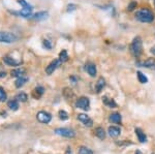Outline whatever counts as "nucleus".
<instances>
[{
  "label": "nucleus",
  "mask_w": 155,
  "mask_h": 154,
  "mask_svg": "<svg viewBox=\"0 0 155 154\" xmlns=\"http://www.w3.org/2000/svg\"><path fill=\"white\" fill-rule=\"evenodd\" d=\"M136 19L143 23H151L154 20V15L148 8H142L136 12Z\"/></svg>",
  "instance_id": "obj_1"
},
{
  "label": "nucleus",
  "mask_w": 155,
  "mask_h": 154,
  "mask_svg": "<svg viewBox=\"0 0 155 154\" xmlns=\"http://www.w3.org/2000/svg\"><path fill=\"white\" fill-rule=\"evenodd\" d=\"M129 50H130V53L134 57H140L142 55V53H143V41H142L141 37L140 36L134 37V41L130 44Z\"/></svg>",
  "instance_id": "obj_2"
},
{
  "label": "nucleus",
  "mask_w": 155,
  "mask_h": 154,
  "mask_svg": "<svg viewBox=\"0 0 155 154\" xmlns=\"http://www.w3.org/2000/svg\"><path fill=\"white\" fill-rule=\"evenodd\" d=\"M17 41V36L11 32H3L0 31V43L12 44Z\"/></svg>",
  "instance_id": "obj_3"
},
{
  "label": "nucleus",
  "mask_w": 155,
  "mask_h": 154,
  "mask_svg": "<svg viewBox=\"0 0 155 154\" xmlns=\"http://www.w3.org/2000/svg\"><path fill=\"white\" fill-rule=\"evenodd\" d=\"M55 133L61 136H65V138L72 139L76 136V133L71 128H65V127H61V128H57L55 129Z\"/></svg>",
  "instance_id": "obj_4"
},
{
  "label": "nucleus",
  "mask_w": 155,
  "mask_h": 154,
  "mask_svg": "<svg viewBox=\"0 0 155 154\" xmlns=\"http://www.w3.org/2000/svg\"><path fill=\"white\" fill-rule=\"evenodd\" d=\"M76 106L78 109H81V110L84 111H88L90 109V100L88 97H85V96H82L77 100L76 103Z\"/></svg>",
  "instance_id": "obj_5"
},
{
  "label": "nucleus",
  "mask_w": 155,
  "mask_h": 154,
  "mask_svg": "<svg viewBox=\"0 0 155 154\" xmlns=\"http://www.w3.org/2000/svg\"><path fill=\"white\" fill-rule=\"evenodd\" d=\"M36 119L39 121L41 123H44V124H48L50 123V121L52 120V116L51 114L48 113L46 111H41L37 113L36 115Z\"/></svg>",
  "instance_id": "obj_6"
},
{
  "label": "nucleus",
  "mask_w": 155,
  "mask_h": 154,
  "mask_svg": "<svg viewBox=\"0 0 155 154\" xmlns=\"http://www.w3.org/2000/svg\"><path fill=\"white\" fill-rule=\"evenodd\" d=\"M63 63L60 59L58 58V59H55V60H53L51 62V63L49 64L48 66H47V68H46V73L48 74H52L54 73L55 70H56L57 68L59 67L61 64Z\"/></svg>",
  "instance_id": "obj_7"
},
{
  "label": "nucleus",
  "mask_w": 155,
  "mask_h": 154,
  "mask_svg": "<svg viewBox=\"0 0 155 154\" xmlns=\"http://www.w3.org/2000/svg\"><path fill=\"white\" fill-rule=\"evenodd\" d=\"M3 62L9 66H18L22 63V59L14 58V57H11V56H4Z\"/></svg>",
  "instance_id": "obj_8"
},
{
  "label": "nucleus",
  "mask_w": 155,
  "mask_h": 154,
  "mask_svg": "<svg viewBox=\"0 0 155 154\" xmlns=\"http://www.w3.org/2000/svg\"><path fill=\"white\" fill-rule=\"evenodd\" d=\"M78 120L81 121V122L83 123L85 126H87V127H91V126L93 125V120H92L89 116H87L86 114H79V115H78Z\"/></svg>",
  "instance_id": "obj_9"
},
{
  "label": "nucleus",
  "mask_w": 155,
  "mask_h": 154,
  "mask_svg": "<svg viewBox=\"0 0 155 154\" xmlns=\"http://www.w3.org/2000/svg\"><path fill=\"white\" fill-rule=\"evenodd\" d=\"M32 9H33L32 6L29 5V4H27L26 6H23V8L21 9V11L19 12V15L21 17H23V18H29L32 14Z\"/></svg>",
  "instance_id": "obj_10"
},
{
  "label": "nucleus",
  "mask_w": 155,
  "mask_h": 154,
  "mask_svg": "<svg viewBox=\"0 0 155 154\" xmlns=\"http://www.w3.org/2000/svg\"><path fill=\"white\" fill-rule=\"evenodd\" d=\"M140 65L143 66V67L154 69V70H155V58H148V59H146V60H145L144 62H142Z\"/></svg>",
  "instance_id": "obj_11"
},
{
  "label": "nucleus",
  "mask_w": 155,
  "mask_h": 154,
  "mask_svg": "<svg viewBox=\"0 0 155 154\" xmlns=\"http://www.w3.org/2000/svg\"><path fill=\"white\" fill-rule=\"evenodd\" d=\"M107 133H109V135L112 138H117L121 133V129H120L118 126H110L109 129H107Z\"/></svg>",
  "instance_id": "obj_12"
},
{
  "label": "nucleus",
  "mask_w": 155,
  "mask_h": 154,
  "mask_svg": "<svg viewBox=\"0 0 155 154\" xmlns=\"http://www.w3.org/2000/svg\"><path fill=\"white\" fill-rule=\"evenodd\" d=\"M85 69L87 70V73H88L91 77H95L96 76V66L94 63H87L86 64V67H85Z\"/></svg>",
  "instance_id": "obj_13"
},
{
  "label": "nucleus",
  "mask_w": 155,
  "mask_h": 154,
  "mask_svg": "<svg viewBox=\"0 0 155 154\" xmlns=\"http://www.w3.org/2000/svg\"><path fill=\"white\" fill-rule=\"evenodd\" d=\"M102 103L107 106H109V108H112V109L117 108L116 101H115L113 98H109L107 96H104V97H102Z\"/></svg>",
  "instance_id": "obj_14"
},
{
  "label": "nucleus",
  "mask_w": 155,
  "mask_h": 154,
  "mask_svg": "<svg viewBox=\"0 0 155 154\" xmlns=\"http://www.w3.org/2000/svg\"><path fill=\"white\" fill-rule=\"evenodd\" d=\"M134 133H136V135H137L140 142L141 143H146L147 142V136L141 128H136V129H134Z\"/></svg>",
  "instance_id": "obj_15"
},
{
  "label": "nucleus",
  "mask_w": 155,
  "mask_h": 154,
  "mask_svg": "<svg viewBox=\"0 0 155 154\" xmlns=\"http://www.w3.org/2000/svg\"><path fill=\"white\" fill-rule=\"evenodd\" d=\"M106 86V80H104V78H99L98 79V81H97V83H96V85H95V90H96V92L97 93H99V92H101V90L104 89V87Z\"/></svg>",
  "instance_id": "obj_16"
},
{
  "label": "nucleus",
  "mask_w": 155,
  "mask_h": 154,
  "mask_svg": "<svg viewBox=\"0 0 155 154\" xmlns=\"http://www.w3.org/2000/svg\"><path fill=\"white\" fill-rule=\"evenodd\" d=\"M45 92V89H44V87H36L35 89H34L33 91H32V96H33L34 98H36V99H38L41 96L44 94Z\"/></svg>",
  "instance_id": "obj_17"
},
{
  "label": "nucleus",
  "mask_w": 155,
  "mask_h": 154,
  "mask_svg": "<svg viewBox=\"0 0 155 154\" xmlns=\"http://www.w3.org/2000/svg\"><path fill=\"white\" fill-rule=\"evenodd\" d=\"M49 14L48 11H39V12H36L35 15L33 16V19L34 20H37V21H41V20H46L48 18Z\"/></svg>",
  "instance_id": "obj_18"
},
{
  "label": "nucleus",
  "mask_w": 155,
  "mask_h": 154,
  "mask_svg": "<svg viewBox=\"0 0 155 154\" xmlns=\"http://www.w3.org/2000/svg\"><path fill=\"white\" fill-rule=\"evenodd\" d=\"M110 121L113 123H121V120H122V117L119 113H113L110 115Z\"/></svg>",
  "instance_id": "obj_19"
},
{
  "label": "nucleus",
  "mask_w": 155,
  "mask_h": 154,
  "mask_svg": "<svg viewBox=\"0 0 155 154\" xmlns=\"http://www.w3.org/2000/svg\"><path fill=\"white\" fill-rule=\"evenodd\" d=\"M28 82V78H26V77H20L16 80V83H15V85H16L17 88H21L22 86H24L25 84Z\"/></svg>",
  "instance_id": "obj_20"
},
{
  "label": "nucleus",
  "mask_w": 155,
  "mask_h": 154,
  "mask_svg": "<svg viewBox=\"0 0 155 154\" xmlns=\"http://www.w3.org/2000/svg\"><path fill=\"white\" fill-rule=\"evenodd\" d=\"M25 73H26V70H25L24 68H17V69H14V70H12V77H17V78H20V77H23Z\"/></svg>",
  "instance_id": "obj_21"
},
{
  "label": "nucleus",
  "mask_w": 155,
  "mask_h": 154,
  "mask_svg": "<svg viewBox=\"0 0 155 154\" xmlns=\"http://www.w3.org/2000/svg\"><path fill=\"white\" fill-rule=\"evenodd\" d=\"M7 106H8V108L11 109L12 111H17L19 109V101L17 100L16 98L15 99H12V100H9L8 103H7Z\"/></svg>",
  "instance_id": "obj_22"
},
{
  "label": "nucleus",
  "mask_w": 155,
  "mask_h": 154,
  "mask_svg": "<svg viewBox=\"0 0 155 154\" xmlns=\"http://www.w3.org/2000/svg\"><path fill=\"white\" fill-rule=\"evenodd\" d=\"M95 136L98 139H101V140H104L106 138V131H104L102 127H97L95 129Z\"/></svg>",
  "instance_id": "obj_23"
},
{
  "label": "nucleus",
  "mask_w": 155,
  "mask_h": 154,
  "mask_svg": "<svg viewBox=\"0 0 155 154\" xmlns=\"http://www.w3.org/2000/svg\"><path fill=\"white\" fill-rule=\"evenodd\" d=\"M137 79H139L140 83H142V84L148 83V78H147V77L145 76L143 73H141V71H137Z\"/></svg>",
  "instance_id": "obj_24"
},
{
  "label": "nucleus",
  "mask_w": 155,
  "mask_h": 154,
  "mask_svg": "<svg viewBox=\"0 0 155 154\" xmlns=\"http://www.w3.org/2000/svg\"><path fill=\"white\" fill-rule=\"evenodd\" d=\"M63 95L66 99H71L72 96H74V92H72V90L71 88L65 87V88L63 89Z\"/></svg>",
  "instance_id": "obj_25"
},
{
  "label": "nucleus",
  "mask_w": 155,
  "mask_h": 154,
  "mask_svg": "<svg viewBox=\"0 0 155 154\" xmlns=\"http://www.w3.org/2000/svg\"><path fill=\"white\" fill-rule=\"evenodd\" d=\"M16 99L18 101H21V103H26L27 99H28V95H27L26 93L21 92V93H19L18 95L16 96Z\"/></svg>",
  "instance_id": "obj_26"
},
{
  "label": "nucleus",
  "mask_w": 155,
  "mask_h": 154,
  "mask_svg": "<svg viewBox=\"0 0 155 154\" xmlns=\"http://www.w3.org/2000/svg\"><path fill=\"white\" fill-rule=\"evenodd\" d=\"M59 59L61 60L62 62H65L68 60V54H67L66 50H62L59 54Z\"/></svg>",
  "instance_id": "obj_27"
},
{
  "label": "nucleus",
  "mask_w": 155,
  "mask_h": 154,
  "mask_svg": "<svg viewBox=\"0 0 155 154\" xmlns=\"http://www.w3.org/2000/svg\"><path fill=\"white\" fill-rule=\"evenodd\" d=\"M79 154H93V151H92L91 149L82 146V147H80L79 149Z\"/></svg>",
  "instance_id": "obj_28"
},
{
  "label": "nucleus",
  "mask_w": 155,
  "mask_h": 154,
  "mask_svg": "<svg viewBox=\"0 0 155 154\" xmlns=\"http://www.w3.org/2000/svg\"><path fill=\"white\" fill-rule=\"evenodd\" d=\"M7 98V95H6V92L2 87H0V103H4Z\"/></svg>",
  "instance_id": "obj_29"
},
{
  "label": "nucleus",
  "mask_w": 155,
  "mask_h": 154,
  "mask_svg": "<svg viewBox=\"0 0 155 154\" xmlns=\"http://www.w3.org/2000/svg\"><path fill=\"white\" fill-rule=\"evenodd\" d=\"M137 3L136 1H134V0H132L130 3L128 4V6H127V11H134V9L137 8Z\"/></svg>",
  "instance_id": "obj_30"
},
{
  "label": "nucleus",
  "mask_w": 155,
  "mask_h": 154,
  "mask_svg": "<svg viewBox=\"0 0 155 154\" xmlns=\"http://www.w3.org/2000/svg\"><path fill=\"white\" fill-rule=\"evenodd\" d=\"M59 118L61 120H67L68 119V114L66 113L65 111H59Z\"/></svg>",
  "instance_id": "obj_31"
},
{
  "label": "nucleus",
  "mask_w": 155,
  "mask_h": 154,
  "mask_svg": "<svg viewBox=\"0 0 155 154\" xmlns=\"http://www.w3.org/2000/svg\"><path fill=\"white\" fill-rule=\"evenodd\" d=\"M42 46H44V48H46L48 50L52 49V44L50 43L49 41H47V39H44V41H42Z\"/></svg>",
  "instance_id": "obj_32"
},
{
  "label": "nucleus",
  "mask_w": 155,
  "mask_h": 154,
  "mask_svg": "<svg viewBox=\"0 0 155 154\" xmlns=\"http://www.w3.org/2000/svg\"><path fill=\"white\" fill-rule=\"evenodd\" d=\"M78 8V6L76 4H69V5H67V11H76Z\"/></svg>",
  "instance_id": "obj_33"
},
{
  "label": "nucleus",
  "mask_w": 155,
  "mask_h": 154,
  "mask_svg": "<svg viewBox=\"0 0 155 154\" xmlns=\"http://www.w3.org/2000/svg\"><path fill=\"white\" fill-rule=\"evenodd\" d=\"M17 2H18L19 4H21L22 6H26L27 4H28L26 1H25V0H17Z\"/></svg>",
  "instance_id": "obj_34"
},
{
  "label": "nucleus",
  "mask_w": 155,
  "mask_h": 154,
  "mask_svg": "<svg viewBox=\"0 0 155 154\" xmlns=\"http://www.w3.org/2000/svg\"><path fill=\"white\" fill-rule=\"evenodd\" d=\"M131 144V142H127V141H124V142H117V145H120V146H123V145H129Z\"/></svg>",
  "instance_id": "obj_35"
},
{
  "label": "nucleus",
  "mask_w": 155,
  "mask_h": 154,
  "mask_svg": "<svg viewBox=\"0 0 155 154\" xmlns=\"http://www.w3.org/2000/svg\"><path fill=\"white\" fill-rule=\"evenodd\" d=\"M65 154H74V153H72V150H71V147H68V148L66 149Z\"/></svg>",
  "instance_id": "obj_36"
},
{
  "label": "nucleus",
  "mask_w": 155,
  "mask_h": 154,
  "mask_svg": "<svg viewBox=\"0 0 155 154\" xmlns=\"http://www.w3.org/2000/svg\"><path fill=\"white\" fill-rule=\"evenodd\" d=\"M5 76H6L5 71H1V73H0V78H3V77H5Z\"/></svg>",
  "instance_id": "obj_37"
},
{
  "label": "nucleus",
  "mask_w": 155,
  "mask_h": 154,
  "mask_svg": "<svg viewBox=\"0 0 155 154\" xmlns=\"http://www.w3.org/2000/svg\"><path fill=\"white\" fill-rule=\"evenodd\" d=\"M150 52H151L152 54H153V55H155V46H153L151 48V50H150Z\"/></svg>",
  "instance_id": "obj_38"
},
{
  "label": "nucleus",
  "mask_w": 155,
  "mask_h": 154,
  "mask_svg": "<svg viewBox=\"0 0 155 154\" xmlns=\"http://www.w3.org/2000/svg\"><path fill=\"white\" fill-rule=\"evenodd\" d=\"M69 79H71V80L72 82H74V84H76V83H77V79L74 78V77H71Z\"/></svg>",
  "instance_id": "obj_39"
},
{
  "label": "nucleus",
  "mask_w": 155,
  "mask_h": 154,
  "mask_svg": "<svg viewBox=\"0 0 155 154\" xmlns=\"http://www.w3.org/2000/svg\"><path fill=\"white\" fill-rule=\"evenodd\" d=\"M154 5H155V0H154Z\"/></svg>",
  "instance_id": "obj_40"
}]
</instances>
